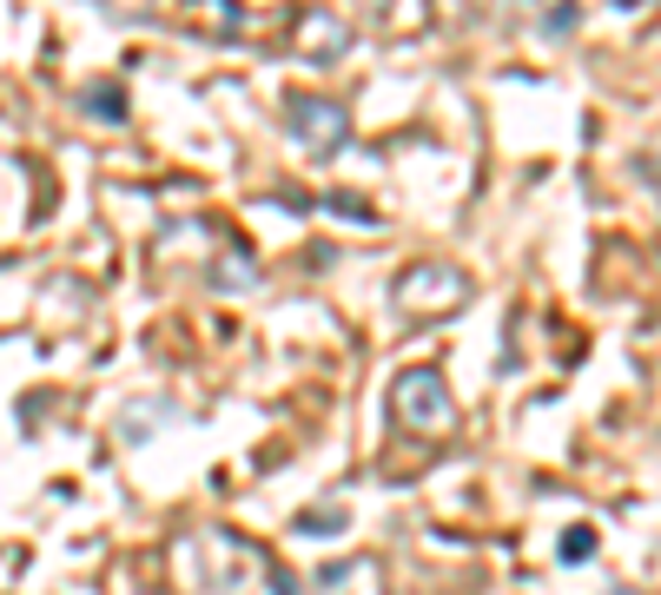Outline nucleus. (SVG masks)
Here are the masks:
<instances>
[{"instance_id":"1","label":"nucleus","mask_w":661,"mask_h":595,"mask_svg":"<svg viewBox=\"0 0 661 595\" xmlns=\"http://www.w3.org/2000/svg\"><path fill=\"white\" fill-rule=\"evenodd\" d=\"M390 410H397L403 431H417V437L450 431V417H457L450 384H444L437 371H397V384H390Z\"/></svg>"},{"instance_id":"2","label":"nucleus","mask_w":661,"mask_h":595,"mask_svg":"<svg viewBox=\"0 0 661 595\" xmlns=\"http://www.w3.org/2000/svg\"><path fill=\"white\" fill-rule=\"evenodd\" d=\"M285 120H291V139H304L311 152H330V146H345V107L338 100H317V94H291L285 100Z\"/></svg>"},{"instance_id":"3","label":"nucleus","mask_w":661,"mask_h":595,"mask_svg":"<svg viewBox=\"0 0 661 595\" xmlns=\"http://www.w3.org/2000/svg\"><path fill=\"white\" fill-rule=\"evenodd\" d=\"M79 107H87L93 120H107V126H120L126 120V87L120 79H87V87H79Z\"/></svg>"},{"instance_id":"4","label":"nucleus","mask_w":661,"mask_h":595,"mask_svg":"<svg viewBox=\"0 0 661 595\" xmlns=\"http://www.w3.org/2000/svg\"><path fill=\"white\" fill-rule=\"evenodd\" d=\"M291 536H317V543L345 536V503H317V509H298V517H291Z\"/></svg>"},{"instance_id":"5","label":"nucleus","mask_w":661,"mask_h":595,"mask_svg":"<svg viewBox=\"0 0 661 595\" xmlns=\"http://www.w3.org/2000/svg\"><path fill=\"white\" fill-rule=\"evenodd\" d=\"M596 549H602V536H596L589 523H569V530H562V543H556V562H569V569H583V562L596 556Z\"/></svg>"},{"instance_id":"6","label":"nucleus","mask_w":661,"mask_h":595,"mask_svg":"<svg viewBox=\"0 0 661 595\" xmlns=\"http://www.w3.org/2000/svg\"><path fill=\"white\" fill-rule=\"evenodd\" d=\"M575 21H583V14H575V8H562V14H549V21H542V34H569Z\"/></svg>"},{"instance_id":"7","label":"nucleus","mask_w":661,"mask_h":595,"mask_svg":"<svg viewBox=\"0 0 661 595\" xmlns=\"http://www.w3.org/2000/svg\"><path fill=\"white\" fill-rule=\"evenodd\" d=\"M272 595H304V588H298V582H291L285 569H272Z\"/></svg>"}]
</instances>
